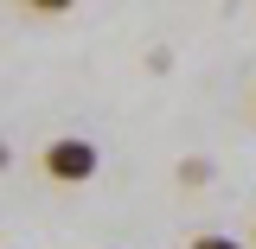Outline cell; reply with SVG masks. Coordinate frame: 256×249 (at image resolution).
I'll return each mask as SVG.
<instances>
[{
    "label": "cell",
    "mask_w": 256,
    "mask_h": 249,
    "mask_svg": "<svg viewBox=\"0 0 256 249\" xmlns=\"http://www.w3.org/2000/svg\"><path fill=\"white\" fill-rule=\"evenodd\" d=\"M45 166H52L58 179H90V166H96V154H90V141H58V147L45 154Z\"/></svg>",
    "instance_id": "1"
},
{
    "label": "cell",
    "mask_w": 256,
    "mask_h": 249,
    "mask_svg": "<svg viewBox=\"0 0 256 249\" xmlns=\"http://www.w3.org/2000/svg\"><path fill=\"white\" fill-rule=\"evenodd\" d=\"M192 249H237V243H218V237H205V243H192Z\"/></svg>",
    "instance_id": "2"
}]
</instances>
